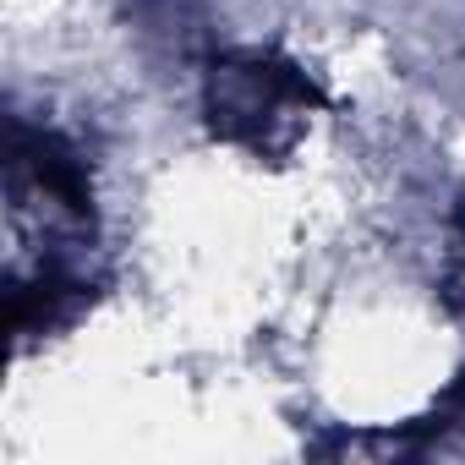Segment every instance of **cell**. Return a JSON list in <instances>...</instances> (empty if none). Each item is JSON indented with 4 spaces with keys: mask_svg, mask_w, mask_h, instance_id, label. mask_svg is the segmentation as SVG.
Instances as JSON below:
<instances>
[{
    "mask_svg": "<svg viewBox=\"0 0 465 465\" xmlns=\"http://www.w3.org/2000/svg\"><path fill=\"white\" fill-rule=\"evenodd\" d=\"M318 94L307 83L302 66L263 55V50H242V55H224L208 72V121L219 137L230 143H247L263 148L269 132L302 110H312Z\"/></svg>",
    "mask_w": 465,
    "mask_h": 465,
    "instance_id": "cell-1",
    "label": "cell"
},
{
    "mask_svg": "<svg viewBox=\"0 0 465 465\" xmlns=\"http://www.w3.org/2000/svg\"><path fill=\"white\" fill-rule=\"evenodd\" d=\"M12 181H28L39 197H50L55 208L88 219L94 213V181H88V159L45 126L12 121Z\"/></svg>",
    "mask_w": 465,
    "mask_h": 465,
    "instance_id": "cell-2",
    "label": "cell"
}]
</instances>
